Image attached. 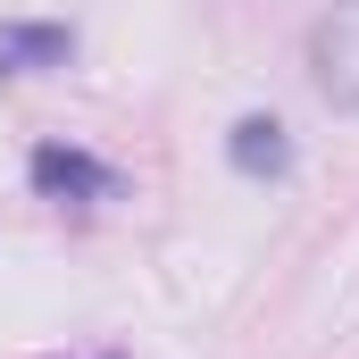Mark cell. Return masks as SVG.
Returning a JSON list of instances; mask_svg holds the SVG:
<instances>
[{"instance_id":"cell-1","label":"cell","mask_w":359,"mask_h":359,"mask_svg":"<svg viewBox=\"0 0 359 359\" xmlns=\"http://www.w3.org/2000/svg\"><path fill=\"white\" fill-rule=\"evenodd\" d=\"M309 76L326 92V109L359 117V0H334V8L309 25Z\"/></svg>"},{"instance_id":"cell-2","label":"cell","mask_w":359,"mask_h":359,"mask_svg":"<svg viewBox=\"0 0 359 359\" xmlns=\"http://www.w3.org/2000/svg\"><path fill=\"white\" fill-rule=\"evenodd\" d=\"M25 176H34V192H42V201H100V192L117 184L92 151H67V142H42V151L25 159Z\"/></svg>"},{"instance_id":"cell-3","label":"cell","mask_w":359,"mask_h":359,"mask_svg":"<svg viewBox=\"0 0 359 359\" xmlns=\"http://www.w3.org/2000/svg\"><path fill=\"white\" fill-rule=\"evenodd\" d=\"M67 59H76L67 25H0V76H42V67H67Z\"/></svg>"},{"instance_id":"cell-4","label":"cell","mask_w":359,"mask_h":359,"mask_svg":"<svg viewBox=\"0 0 359 359\" xmlns=\"http://www.w3.org/2000/svg\"><path fill=\"white\" fill-rule=\"evenodd\" d=\"M226 159H234L243 176H284V168H292V142H284L276 117H243V126L226 134Z\"/></svg>"}]
</instances>
